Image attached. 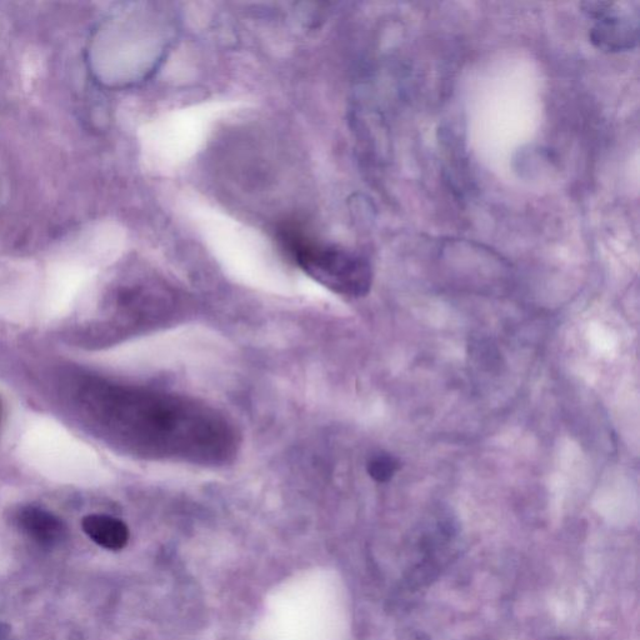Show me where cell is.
<instances>
[{"label":"cell","mask_w":640,"mask_h":640,"mask_svg":"<svg viewBox=\"0 0 640 640\" xmlns=\"http://www.w3.org/2000/svg\"><path fill=\"white\" fill-rule=\"evenodd\" d=\"M283 243L299 267L325 287L348 297H364L372 287V268L360 255L323 244L295 230H285Z\"/></svg>","instance_id":"1"},{"label":"cell","mask_w":640,"mask_h":640,"mask_svg":"<svg viewBox=\"0 0 640 640\" xmlns=\"http://www.w3.org/2000/svg\"><path fill=\"white\" fill-rule=\"evenodd\" d=\"M582 9L594 22L589 39L595 48L605 53H620L637 47L638 10L613 2H587L582 4Z\"/></svg>","instance_id":"2"},{"label":"cell","mask_w":640,"mask_h":640,"mask_svg":"<svg viewBox=\"0 0 640 640\" xmlns=\"http://www.w3.org/2000/svg\"><path fill=\"white\" fill-rule=\"evenodd\" d=\"M19 524L30 538L40 545L52 547L64 535L62 522L47 510L29 507L19 514Z\"/></svg>","instance_id":"3"},{"label":"cell","mask_w":640,"mask_h":640,"mask_svg":"<svg viewBox=\"0 0 640 640\" xmlns=\"http://www.w3.org/2000/svg\"><path fill=\"white\" fill-rule=\"evenodd\" d=\"M83 529L94 543L108 550H120L127 545L129 530L122 520L109 515L92 514L83 519Z\"/></svg>","instance_id":"4"},{"label":"cell","mask_w":640,"mask_h":640,"mask_svg":"<svg viewBox=\"0 0 640 640\" xmlns=\"http://www.w3.org/2000/svg\"><path fill=\"white\" fill-rule=\"evenodd\" d=\"M367 469L370 478L374 479L375 482L387 483L398 472L400 464L393 455L382 453L374 455L369 460Z\"/></svg>","instance_id":"5"},{"label":"cell","mask_w":640,"mask_h":640,"mask_svg":"<svg viewBox=\"0 0 640 640\" xmlns=\"http://www.w3.org/2000/svg\"><path fill=\"white\" fill-rule=\"evenodd\" d=\"M0 414H2V405H0Z\"/></svg>","instance_id":"6"}]
</instances>
